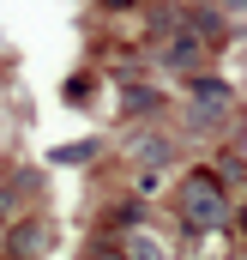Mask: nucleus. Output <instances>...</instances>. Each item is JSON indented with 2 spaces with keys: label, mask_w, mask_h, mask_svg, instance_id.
Listing matches in <instances>:
<instances>
[{
  "label": "nucleus",
  "mask_w": 247,
  "mask_h": 260,
  "mask_svg": "<svg viewBox=\"0 0 247 260\" xmlns=\"http://www.w3.org/2000/svg\"><path fill=\"white\" fill-rule=\"evenodd\" d=\"M181 218L193 230H217V224L229 218V200L217 188V176H187L181 182Z\"/></svg>",
  "instance_id": "nucleus-1"
},
{
  "label": "nucleus",
  "mask_w": 247,
  "mask_h": 260,
  "mask_svg": "<svg viewBox=\"0 0 247 260\" xmlns=\"http://www.w3.org/2000/svg\"><path fill=\"white\" fill-rule=\"evenodd\" d=\"M169 61H175V67H199V43H193V37L169 43Z\"/></svg>",
  "instance_id": "nucleus-2"
},
{
  "label": "nucleus",
  "mask_w": 247,
  "mask_h": 260,
  "mask_svg": "<svg viewBox=\"0 0 247 260\" xmlns=\"http://www.w3.org/2000/svg\"><path fill=\"white\" fill-rule=\"evenodd\" d=\"M103 6H133V0H103Z\"/></svg>",
  "instance_id": "nucleus-3"
}]
</instances>
